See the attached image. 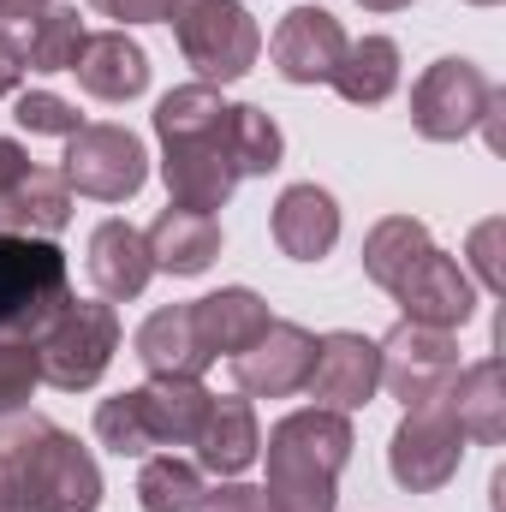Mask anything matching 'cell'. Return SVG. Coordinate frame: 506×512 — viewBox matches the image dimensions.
<instances>
[{"label": "cell", "instance_id": "6da1fadb", "mask_svg": "<svg viewBox=\"0 0 506 512\" xmlns=\"http://www.w3.org/2000/svg\"><path fill=\"white\" fill-rule=\"evenodd\" d=\"M102 471L78 435L42 411L0 417V512H96Z\"/></svg>", "mask_w": 506, "mask_h": 512}, {"label": "cell", "instance_id": "7a4b0ae2", "mask_svg": "<svg viewBox=\"0 0 506 512\" xmlns=\"http://www.w3.org/2000/svg\"><path fill=\"white\" fill-rule=\"evenodd\" d=\"M155 137H161V179L179 209L215 215L227 209L239 185V155L227 131V102L215 84H179L155 102Z\"/></svg>", "mask_w": 506, "mask_h": 512}, {"label": "cell", "instance_id": "3957f363", "mask_svg": "<svg viewBox=\"0 0 506 512\" xmlns=\"http://www.w3.org/2000/svg\"><path fill=\"white\" fill-rule=\"evenodd\" d=\"M358 435L346 411H292L268 429V507L274 512H334L340 471L352 459Z\"/></svg>", "mask_w": 506, "mask_h": 512}, {"label": "cell", "instance_id": "277c9868", "mask_svg": "<svg viewBox=\"0 0 506 512\" xmlns=\"http://www.w3.org/2000/svg\"><path fill=\"white\" fill-rule=\"evenodd\" d=\"M66 304H72V286H66L60 245L30 233H0V334L36 340Z\"/></svg>", "mask_w": 506, "mask_h": 512}, {"label": "cell", "instance_id": "5b68a950", "mask_svg": "<svg viewBox=\"0 0 506 512\" xmlns=\"http://www.w3.org/2000/svg\"><path fill=\"white\" fill-rule=\"evenodd\" d=\"M167 24L179 36V54L203 72V84L245 78L262 54V30L245 12V0H173Z\"/></svg>", "mask_w": 506, "mask_h": 512}, {"label": "cell", "instance_id": "8992f818", "mask_svg": "<svg viewBox=\"0 0 506 512\" xmlns=\"http://www.w3.org/2000/svg\"><path fill=\"white\" fill-rule=\"evenodd\" d=\"M120 352V316L114 304H90V298H72L42 334H36V364H42V382L60 387V393H84L108 376Z\"/></svg>", "mask_w": 506, "mask_h": 512}, {"label": "cell", "instance_id": "52a82bcc", "mask_svg": "<svg viewBox=\"0 0 506 512\" xmlns=\"http://www.w3.org/2000/svg\"><path fill=\"white\" fill-rule=\"evenodd\" d=\"M465 459V429L453 417L447 399H429V405H405L393 441H387V471L405 495H435L453 483Z\"/></svg>", "mask_w": 506, "mask_h": 512}, {"label": "cell", "instance_id": "ba28073f", "mask_svg": "<svg viewBox=\"0 0 506 512\" xmlns=\"http://www.w3.org/2000/svg\"><path fill=\"white\" fill-rule=\"evenodd\" d=\"M60 173L78 197L126 203L149 179V155H143V137L126 126H78L66 137V167Z\"/></svg>", "mask_w": 506, "mask_h": 512}, {"label": "cell", "instance_id": "9c48e42d", "mask_svg": "<svg viewBox=\"0 0 506 512\" xmlns=\"http://www.w3.org/2000/svg\"><path fill=\"white\" fill-rule=\"evenodd\" d=\"M459 382V340L447 328H423V322H399L381 340V387L399 405H429L447 399Z\"/></svg>", "mask_w": 506, "mask_h": 512}, {"label": "cell", "instance_id": "30bf717a", "mask_svg": "<svg viewBox=\"0 0 506 512\" xmlns=\"http://www.w3.org/2000/svg\"><path fill=\"white\" fill-rule=\"evenodd\" d=\"M489 78L471 60H435L417 84H411V126L429 143H459L465 131H477L489 108Z\"/></svg>", "mask_w": 506, "mask_h": 512}, {"label": "cell", "instance_id": "8fae6325", "mask_svg": "<svg viewBox=\"0 0 506 512\" xmlns=\"http://www.w3.org/2000/svg\"><path fill=\"white\" fill-rule=\"evenodd\" d=\"M310 364H316V334L298 322H268L262 340H251L233 358V382L245 399H286V393H304Z\"/></svg>", "mask_w": 506, "mask_h": 512}, {"label": "cell", "instance_id": "7c38bea8", "mask_svg": "<svg viewBox=\"0 0 506 512\" xmlns=\"http://www.w3.org/2000/svg\"><path fill=\"white\" fill-rule=\"evenodd\" d=\"M393 298H399V310H405V322H423V328H465L471 316H477V286H471V274L453 262L447 251H423L405 274H399V286H393Z\"/></svg>", "mask_w": 506, "mask_h": 512}, {"label": "cell", "instance_id": "4fadbf2b", "mask_svg": "<svg viewBox=\"0 0 506 512\" xmlns=\"http://www.w3.org/2000/svg\"><path fill=\"white\" fill-rule=\"evenodd\" d=\"M381 387V346L364 334H322L316 340V364H310V382L304 393L322 405V411H358L370 405Z\"/></svg>", "mask_w": 506, "mask_h": 512}, {"label": "cell", "instance_id": "5bb4252c", "mask_svg": "<svg viewBox=\"0 0 506 512\" xmlns=\"http://www.w3.org/2000/svg\"><path fill=\"white\" fill-rule=\"evenodd\" d=\"M268 54H274V72L286 84H328L340 54H346V24L322 6H292L274 30Z\"/></svg>", "mask_w": 506, "mask_h": 512}, {"label": "cell", "instance_id": "9a60e30c", "mask_svg": "<svg viewBox=\"0 0 506 512\" xmlns=\"http://www.w3.org/2000/svg\"><path fill=\"white\" fill-rule=\"evenodd\" d=\"M137 364L149 370V382H167V376H185V382H203V370L215 364L209 346L197 340V322H191V304H167L155 310L143 328H137Z\"/></svg>", "mask_w": 506, "mask_h": 512}, {"label": "cell", "instance_id": "2e32d148", "mask_svg": "<svg viewBox=\"0 0 506 512\" xmlns=\"http://www.w3.org/2000/svg\"><path fill=\"white\" fill-rule=\"evenodd\" d=\"M78 84L96 96V102H131L149 90V54L131 42L126 30H102V36H84L78 60H72Z\"/></svg>", "mask_w": 506, "mask_h": 512}, {"label": "cell", "instance_id": "e0dca14e", "mask_svg": "<svg viewBox=\"0 0 506 512\" xmlns=\"http://www.w3.org/2000/svg\"><path fill=\"white\" fill-rule=\"evenodd\" d=\"M340 239V209L322 185H286L274 203V245L292 262H322Z\"/></svg>", "mask_w": 506, "mask_h": 512}, {"label": "cell", "instance_id": "ac0fdd59", "mask_svg": "<svg viewBox=\"0 0 506 512\" xmlns=\"http://www.w3.org/2000/svg\"><path fill=\"white\" fill-rule=\"evenodd\" d=\"M191 447H197V471H215V477L251 471L256 453H262V429H256L251 399H209V417H203Z\"/></svg>", "mask_w": 506, "mask_h": 512}, {"label": "cell", "instance_id": "d6986e66", "mask_svg": "<svg viewBox=\"0 0 506 512\" xmlns=\"http://www.w3.org/2000/svg\"><path fill=\"white\" fill-rule=\"evenodd\" d=\"M191 322H197V340L209 346V358H221V352L239 358L251 340H262V328L274 316H268V304L256 298L251 286H221V292L191 304Z\"/></svg>", "mask_w": 506, "mask_h": 512}, {"label": "cell", "instance_id": "ffe728a7", "mask_svg": "<svg viewBox=\"0 0 506 512\" xmlns=\"http://www.w3.org/2000/svg\"><path fill=\"white\" fill-rule=\"evenodd\" d=\"M90 280L102 298H137L155 274V256H149V239L131 227V221H102L90 233Z\"/></svg>", "mask_w": 506, "mask_h": 512}, {"label": "cell", "instance_id": "44dd1931", "mask_svg": "<svg viewBox=\"0 0 506 512\" xmlns=\"http://www.w3.org/2000/svg\"><path fill=\"white\" fill-rule=\"evenodd\" d=\"M143 239H149L155 268H167V274H203V268L221 256V221H215V215H197V209L167 203Z\"/></svg>", "mask_w": 506, "mask_h": 512}, {"label": "cell", "instance_id": "7402d4cb", "mask_svg": "<svg viewBox=\"0 0 506 512\" xmlns=\"http://www.w3.org/2000/svg\"><path fill=\"white\" fill-rule=\"evenodd\" d=\"M447 405H453L465 441H477V447H501L506 441V370H501V358H483V364L459 370V382H453V393H447Z\"/></svg>", "mask_w": 506, "mask_h": 512}, {"label": "cell", "instance_id": "603a6c76", "mask_svg": "<svg viewBox=\"0 0 506 512\" xmlns=\"http://www.w3.org/2000/svg\"><path fill=\"white\" fill-rule=\"evenodd\" d=\"M72 221V185L54 167H30V179L0 203V233H30V239H54Z\"/></svg>", "mask_w": 506, "mask_h": 512}, {"label": "cell", "instance_id": "cb8c5ba5", "mask_svg": "<svg viewBox=\"0 0 506 512\" xmlns=\"http://www.w3.org/2000/svg\"><path fill=\"white\" fill-rule=\"evenodd\" d=\"M352 108H376L393 96V84H399V48L387 42V36H364V42H346V54H340V66H334V78H328Z\"/></svg>", "mask_w": 506, "mask_h": 512}, {"label": "cell", "instance_id": "d4e9b609", "mask_svg": "<svg viewBox=\"0 0 506 512\" xmlns=\"http://www.w3.org/2000/svg\"><path fill=\"white\" fill-rule=\"evenodd\" d=\"M149 423H155V441L161 447H191L203 417H209V387L203 382H185V376H167V382H149Z\"/></svg>", "mask_w": 506, "mask_h": 512}, {"label": "cell", "instance_id": "484cf974", "mask_svg": "<svg viewBox=\"0 0 506 512\" xmlns=\"http://www.w3.org/2000/svg\"><path fill=\"white\" fill-rule=\"evenodd\" d=\"M423 251H435L429 227H423V221H411V215H387V221L370 227V239H364V274L376 280L381 292H393V286H399V274H405Z\"/></svg>", "mask_w": 506, "mask_h": 512}, {"label": "cell", "instance_id": "4316f807", "mask_svg": "<svg viewBox=\"0 0 506 512\" xmlns=\"http://www.w3.org/2000/svg\"><path fill=\"white\" fill-rule=\"evenodd\" d=\"M96 441L120 459H149L161 441H155V423H149V393L143 387H126L114 399L96 405Z\"/></svg>", "mask_w": 506, "mask_h": 512}, {"label": "cell", "instance_id": "83f0119b", "mask_svg": "<svg viewBox=\"0 0 506 512\" xmlns=\"http://www.w3.org/2000/svg\"><path fill=\"white\" fill-rule=\"evenodd\" d=\"M197 501H203V471L191 459H173V453L143 459V471H137V507L143 512H191Z\"/></svg>", "mask_w": 506, "mask_h": 512}, {"label": "cell", "instance_id": "f1b7e54d", "mask_svg": "<svg viewBox=\"0 0 506 512\" xmlns=\"http://www.w3.org/2000/svg\"><path fill=\"white\" fill-rule=\"evenodd\" d=\"M78 48H84V18H78V6H48V12H36L30 42H24L30 72H72Z\"/></svg>", "mask_w": 506, "mask_h": 512}, {"label": "cell", "instance_id": "f546056e", "mask_svg": "<svg viewBox=\"0 0 506 512\" xmlns=\"http://www.w3.org/2000/svg\"><path fill=\"white\" fill-rule=\"evenodd\" d=\"M227 131H233L239 179H262V173H274V167H280V155H286V137H280V126H274L262 108H251V102L227 108Z\"/></svg>", "mask_w": 506, "mask_h": 512}, {"label": "cell", "instance_id": "4dcf8cb0", "mask_svg": "<svg viewBox=\"0 0 506 512\" xmlns=\"http://www.w3.org/2000/svg\"><path fill=\"white\" fill-rule=\"evenodd\" d=\"M36 382H42L36 340L0 334V417H12V411H30V393H36Z\"/></svg>", "mask_w": 506, "mask_h": 512}, {"label": "cell", "instance_id": "1f68e13d", "mask_svg": "<svg viewBox=\"0 0 506 512\" xmlns=\"http://www.w3.org/2000/svg\"><path fill=\"white\" fill-rule=\"evenodd\" d=\"M12 120L30 131V137H72V131L84 126V120H78V108H72L66 96H54V90H24Z\"/></svg>", "mask_w": 506, "mask_h": 512}, {"label": "cell", "instance_id": "d6a6232c", "mask_svg": "<svg viewBox=\"0 0 506 512\" xmlns=\"http://www.w3.org/2000/svg\"><path fill=\"white\" fill-rule=\"evenodd\" d=\"M191 512H274V507H268V495L251 489V483H221V489H203V501Z\"/></svg>", "mask_w": 506, "mask_h": 512}, {"label": "cell", "instance_id": "836d02e7", "mask_svg": "<svg viewBox=\"0 0 506 512\" xmlns=\"http://www.w3.org/2000/svg\"><path fill=\"white\" fill-rule=\"evenodd\" d=\"M495 245H501V221H483V227L471 233V262H477V274H483V286H489V292H501V286H506Z\"/></svg>", "mask_w": 506, "mask_h": 512}, {"label": "cell", "instance_id": "e575fe53", "mask_svg": "<svg viewBox=\"0 0 506 512\" xmlns=\"http://www.w3.org/2000/svg\"><path fill=\"white\" fill-rule=\"evenodd\" d=\"M102 18H120V24H167V6L173 0H90Z\"/></svg>", "mask_w": 506, "mask_h": 512}, {"label": "cell", "instance_id": "d590c367", "mask_svg": "<svg viewBox=\"0 0 506 512\" xmlns=\"http://www.w3.org/2000/svg\"><path fill=\"white\" fill-rule=\"evenodd\" d=\"M24 72H30V54H24V36H12V30L0 24V96H12V90L24 84Z\"/></svg>", "mask_w": 506, "mask_h": 512}, {"label": "cell", "instance_id": "8d00e7d4", "mask_svg": "<svg viewBox=\"0 0 506 512\" xmlns=\"http://www.w3.org/2000/svg\"><path fill=\"white\" fill-rule=\"evenodd\" d=\"M30 179V155H24V143H12V137H0V203L18 191Z\"/></svg>", "mask_w": 506, "mask_h": 512}, {"label": "cell", "instance_id": "74e56055", "mask_svg": "<svg viewBox=\"0 0 506 512\" xmlns=\"http://www.w3.org/2000/svg\"><path fill=\"white\" fill-rule=\"evenodd\" d=\"M54 0H0V18H36V12H48Z\"/></svg>", "mask_w": 506, "mask_h": 512}, {"label": "cell", "instance_id": "f35d334b", "mask_svg": "<svg viewBox=\"0 0 506 512\" xmlns=\"http://www.w3.org/2000/svg\"><path fill=\"white\" fill-rule=\"evenodd\" d=\"M364 12H399V6H411V0H358Z\"/></svg>", "mask_w": 506, "mask_h": 512}, {"label": "cell", "instance_id": "ab89813d", "mask_svg": "<svg viewBox=\"0 0 506 512\" xmlns=\"http://www.w3.org/2000/svg\"><path fill=\"white\" fill-rule=\"evenodd\" d=\"M471 6H501V0H471Z\"/></svg>", "mask_w": 506, "mask_h": 512}]
</instances>
